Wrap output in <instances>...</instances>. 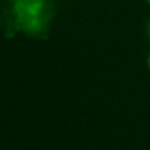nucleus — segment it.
I'll return each instance as SVG.
<instances>
[{
    "mask_svg": "<svg viewBox=\"0 0 150 150\" xmlns=\"http://www.w3.org/2000/svg\"><path fill=\"white\" fill-rule=\"evenodd\" d=\"M146 36H148V38L150 41V20L148 21V24H146Z\"/></svg>",
    "mask_w": 150,
    "mask_h": 150,
    "instance_id": "1",
    "label": "nucleus"
},
{
    "mask_svg": "<svg viewBox=\"0 0 150 150\" xmlns=\"http://www.w3.org/2000/svg\"><path fill=\"white\" fill-rule=\"evenodd\" d=\"M145 1H146V3H148V4H149V5H150V0H145Z\"/></svg>",
    "mask_w": 150,
    "mask_h": 150,
    "instance_id": "3",
    "label": "nucleus"
},
{
    "mask_svg": "<svg viewBox=\"0 0 150 150\" xmlns=\"http://www.w3.org/2000/svg\"><path fill=\"white\" fill-rule=\"evenodd\" d=\"M148 67H149V70H150V54H149V57H148Z\"/></svg>",
    "mask_w": 150,
    "mask_h": 150,
    "instance_id": "2",
    "label": "nucleus"
}]
</instances>
